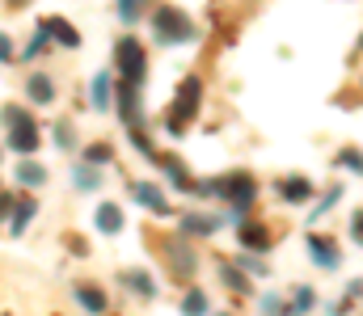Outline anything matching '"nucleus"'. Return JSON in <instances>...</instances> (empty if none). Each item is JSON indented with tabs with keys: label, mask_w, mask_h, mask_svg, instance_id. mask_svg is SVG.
<instances>
[{
	"label": "nucleus",
	"mask_w": 363,
	"mask_h": 316,
	"mask_svg": "<svg viewBox=\"0 0 363 316\" xmlns=\"http://www.w3.org/2000/svg\"><path fill=\"white\" fill-rule=\"evenodd\" d=\"M194 194H199V199H224V203L245 207V203H254L258 182H254V173L233 169V173H220V177H203V182H194Z\"/></svg>",
	"instance_id": "nucleus-1"
},
{
	"label": "nucleus",
	"mask_w": 363,
	"mask_h": 316,
	"mask_svg": "<svg viewBox=\"0 0 363 316\" xmlns=\"http://www.w3.org/2000/svg\"><path fill=\"white\" fill-rule=\"evenodd\" d=\"M114 68H118V76H123L127 89H140L148 81V51H144V42L131 38V34H123L114 42Z\"/></svg>",
	"instance_id": "nucleus-2"
},
{
	"label": "nucleus",
	"mask_w": 363,
	"mask_h": 316,
	"mask_svg": "<svg viewBox=\"0 0 363 316\" xmlns=\"http://www.w3.org/2000/svg\"><path fill=\"white\" fill-rule=\"evenodd\" d=\"M0 122L9 127V148H13V152H21V156L38 152V144H43V131L34 127V118H30L21 105H4V110H0Z\"/></svg>",
	"instance_id": "nucleus-3"
},
{
	"label": "nucleus",
	"mask_w": 363,
	"mask_h": 316,
	"mask_svg": "<svg viewBox=\"0 0 363 316\" xmlns=\"http://www.w3.org/2000/svg\"><path fill=\"white\" fill-rule=\"evenodd\" d=\"M152 34H157V42H194V25H190V17L182 13V8H174V4H161L157 13H152Z\"/></svg>",
	"instance_id": "nucleus-4"
},
{
	"label": "nucleus",
	"mask_w": 363,
	"mask_h": 316,
	"mask_svg": "<svg viewBox=\"0 0 363 316\" xmlns=\"http://www.w3.org/2000/svg\"><path fill=\"white\" fill-rule=\"evenodd\" d=\"M199 102H203V81L199 76H186L178 85V98H174V105H169V135H182L186 131V122L199 114Z\"/></svg>",
	"instance_id": "nucleus-5"
},
{
	"label": "nucleus",
	"mask_w": 363,
	"mask_h": 316,
	"mask_svg": "<svg viewBox=\"0 0 363 316\" xmlns=\"http://www.w3.org/2000/svg\"><path fill=\"white\" fill-rule=\"evenodd\" d=\"M308 257H313V266H321V270H338V262H342V253H338V245L330 240V236H308Z\"/></svg>",
	"instance_id": "nucleus-6"
},
{
	"label": "nucleus",
	"mask_w": 363,
	"mask_h": 316,
	"mask_svg": "<svg viewBox=\"0 0 363 316\" xmlns=\"http://www.w3.org/2000/svg\"><path fill=\"white\" fill-rule=\"evenodd\" d=\"M279 199H283V203H291V207H300V203H308V199H313V182H308V177H300V173H287V177H279Z\"/></svg>",
	"instance_id": "nucleus-7"
},
{
	"label": "nucleus",
	"mask_w": 363,
	"mask_h": 316,
	"mask_svg": "<svg viewBox=\"0 0 363 316\" xmlns=\"http://www.w3.org/2000/svg\"><path fill=\"white\" fill-rule=\"evenodd\" d=\"M165 257H169V270L178 274V279H194V270H199V262H194V253L178 245V236L174 240H165Z\"/></svg>",
	"instance_id": "nucleus-8"
},
{
	"label": "nucleus",
	"mask_w": 363,
	"mask_h": 316,
	"mask_svg": "<svg viewBox=\"0 0 363 316\" xmlns=\"http://www.w3.org/2000/svg\"><path fill=\"white\" fill-rule=\"evenodd\" d=\"M118 287L135 291L140 300H157V279H152L148 270H123V274H118Z\"/></svg>",
	"instance_id": "nucleus-9"
},
{
	"label": "nucleus",
	"mask_w": 363,
	"mask_h": 316,
	"mask_svg": "<svg viewBox=\"0 0 363 316\" xmlns=\"http://www.w3.org/2000/svg\"><path fill=\"white\" fill-rule=\"evenodd\" d=\"M131 194H135V203H140V207H148L152 215H169V203H165L161 186H152V182H135V186H131Z\"/></svg>",
	"instance_id": "nucleus-10"
},
{
	"label": "nucleus",
	"mask_w": 363,
	"mask_h": 316,
	"mask_svg": "<svg viewBox=\"0 0 363 316\" xmlns=\"http://www.w3.org/2000/svg\"><path fill=\"white\" fill-rule=\"evenodd\" d=\"M216 274H220V283L228 287V291H237V295H254V287H250V279L228 262V257H216Z\"/></svg>",
	"instance_id": "nucleus-11"
},
{
	"label": "nucleus",
	"mask_w": 363,
	"mask_h": 316,
	"mask_svg": "<svg viewBox=\"0 0 363 316\" xmlns=\"http://www.w3.org/2000/svg\"><path fill=\"white\" fill-rule=\"evenodd\" d=\"M178 228H182V236H211L216 228H220V219L216 215H199V211H186L178 219Z\"/></svg>",
	"instance_id": "nucleus-12"
},
{
	"label": "nucleus",
	"mask_w": 363,
	"mask_h": 316,
	"mask_svg": "<svg viewBox=\"0 0 363 316\" xmlns=\"http://www.w3.org/2000/svg\"><path fill=\"white\" fill-rule=\"evenodd\" d=\"M237 240L245 245V249H254V253H267L271 249V232H267V223H241V232H237Z\"/></svg>",
	"instance_id": "nucleus-13"
},
{
	"label": "nucleus",
	"mask_w": 363,
	"mask_h": 316,
	"mask_svg": "<svg viewBox=\"0 0 363 316\" xmlns=\"http://www.w3.org/2000/svg\"><path fill=\"white\" fill-rule=\"evenodd\" d=\"M26 93H30V102L34 105H51L55 102V81H51L47 72H34V76L26 81Z\"/></svg>",
	"instance_id": "nucleus-14"
},
{
	"label": "nucleus",
	"mask_w": 363,
	"mask_h": 316,
	"mask_svg": "<svg viewBox=\"0 0 363 316\" xmlns=\"http://www.w3.org/2000/svg\"><path fill=\"white\" fill-rule=\"evenodd\" d=\"M43 30H47V38H55L60 47H81V34L64 21V17H47V21H38Z\"/></svg>",
	"instance_id": "nucleus-15"
},
{
	"label": "nucleus",
	"mask_w": 363,
	"mask_h": 316,
	"mask_svg": "<svg viewBox=\"0 0 363 316\" xmlns=\"http://www.w3.org/2000/svg\"><path fill=\"white\" fill-rule=\"evenodd\" d=\"M93 223H97V232H106V236L123 232V207H118V203H101V207L93 211Z\"/></svg>",
	"instance_id": "nucleus-16"
},
{
	"label": "nucleus",
	"mask_w": 363,
	"mask_h": 316,
	"mask_svg": "<svg viewBox=\"0 0 363 316\" xmlns=\"http://www.w3.org/2000/svg\"><path fill=\"white\" fill-rule=\"evenodd\" d=\"M118 114L131 131H140V89H127V85L118 89Z\"/></svg>",
	"instance_id": "nucleus-17"
},
{
	"label": "nucleus",
	"mask_w": 363,
	"mask_h": 316,
	"mask_svg": "<svg viewBox=\"0 0 363 316\" xmlns=\"http://www.w3.org/2000/svg\"><path fill=\"white\" fill-rule=\"evenodd\" d=\"M72 295H77V304H81L85 312H93V316L110 308V300H106V295H101V287H93V283H81V287H77Z\"/></svg>",
	"instance_id": "nucleus-18"
},
{
	"label": "nucleus",
	"mask_w": 363,
	"mask_h": 316,
	"mask_svg": "<svg viewBox=\"0 0 363 316\" xmlns=\"http://www.w3.org/2000/svg\"><path fill=\"white\" fill-rule=\"evenodd\" d=\"M13 177H17L21 186H30V190H38V186H47V169H43L38 160H21V165L13 169Z\"/></svg>",
	"instance_id": "nucleus-19"
},
{
	"label": "nucleus",
	"mask_w": 363,
	"mask_h": 316,
	"mask_svg": "<svg viewBox=\"0 0 363 316\" xmlns=\"http://www.w3.org/2000/svg\"><path fill=\"white\" fill-rule=\"evenodd\" d=\"M157 165L169 173V182H174V186H182V190H194V182H190L186 165H178V156H157Z\"/></svg>",
	"instance_id": "nucleus-20"
},
{
	"label": "nucleus",
	"mask_w": 363,
	"mask_h": 316,
	"mask_svg": "<svg viewBox=\"0 0 363 316\" xmlns=\"http://www.w3.org/2000/svg\"><path fill=\"white\" fill-rule=\"evenodd\" d=\"M207 312H211V304H207V291L190 287V291L182 295V316H207Z\"/></svg>",
	"instance_id": "nucleus-21"
},
{
	"label": "nucleus",
	"mask_w": 363,
	"mask_h": 316,
	"mask_svg": "<svg viewBox=\"0 0 363 316\" xmlns=\"http://www.w3.org/2000/svg\"><path fill=\"white\" fill-rule=\"evenodd\" d=\"M34 211H38V203H34V199H21V203H17V211H13V219H9V232H13V236H21V232H26V223L34 219Z\"/></svg>",
	"instance_id": "nucleus-22"
},
{
	"label": "nucleus",
	"mask_w": 363,
	"mask_h": 316,
	"mask_svg": "<svg viewBox=\"0 0 363 316\" xmlns=\"http://www.w3.org/2000/svg\"><path fill=\"white\" fill-rule=\"evenodd\" d=\"M81 160L93 165V169H101V165H110V160H114V148H110V144H89V148L81 152Z\"/></svg>",
	"instance_id": "nucleus-23"
},
{
	"label": "nucleus",
	"mask_w": 363,
	"mask_h": 316,
	"mask_svg": "<svg viewBox=\"0 0 363 316\" xmlns=\"http://www.w3.org/2000/svg\"><path fill=\"white\" fill-rule=\"evenodd\" d=\"M313 304H317L313 287H296V295H291V308H287V316H304V312H313Z\"/></svg>",
	"instance_id": "nucleus-24"
},
{
	"label": "nucleus",
	"mask_w": 363,
	"mask_h": 316,
	"mask_svg": "<svg viewBox=\"0 0 363 316\" xmlns=\"http://www.w3.org/2000/svg\"><path fill=\"white\" fill-rule=\"evenodd\" d=\"M72 186H77V190H97L101 177L93 173V165H77V169H72Z\"/></svg>",
	"instance_id": "nucleus-25"
},
{
	"label": "nucleus",
	"mask_w": 363,
	"mask_h": 316,
	"mask_svg": "<svg viewBox=\"0 0 363 316\" xmlns=\"http://www.w3.org/2000/svg\"><path fill=\"white\" fill-rule=\"evenodd\" d=\"M93 105L97 110L110 105V72H97V81H93Z\"/></svg>",
	"instance_id": "nucleus-26"
},
{
	"label": "nucleus",
	"mask_w": 363,
	"mask_h": 316,
	"mask_svg": "<svg viewBox=\"0 0 363 316\" xmlns=\"http://www.w3.org/2000/svg\"><path fill=\"white\" fill-rule=\"evenodd\" d=\"M338 169L363 173V152H359V148H342V152H338Z\"/></svg>",
	"instance_id": "nucleus-27"
},
{
	"label": "nucleus",
	"mask_w": 363,
	"mask_h": 316,
	"mask_svg": "<svg viewBox=\"0 0 363 316\" xmlns=\"http://www.w3.org/2000/svg\"><path fill=\"white\" fill-rule=\"evenodd\" d=\"M144 4H148V0H118V17H123L127 25H135L140 13H144Z\"/></svg>",
	"instance_id": "nucleus-28"
},
{
	"label": "nucleus",
	"mask_w": 363,
	"mask_h": 316,
	"mask_svg": "<svg viewBox=\"0 0 363 316\" xmlns=\"http://www.w3.org/2000/svg\"><path fill=\"white\" fill-rule=\"evenodd\" d=\"M338 199H342V186H330V190H325V199H321V203L313 207V223H317V215H325V211L334 207Z\"/></svg>",
	"instance_id": "nucleus-29"
},
{
	"label": "nucleus",
	"mask_w": 363,
	"mask_h": 316,
	"mask_svg": "<svg viewBox=\"0 0 363 316\" xmlns=\"http://www.w3.org/2000/svg\"><path fill=\"white\" fill-rule=\"evenodd\" d=\"M258 308H262V316H287V308H283V300H279V295H262V300H258Z\"/></svg>",
	"instance_id": "nucleus-30"
},
{
	"label": "nucleus",
	"mask_w": 363,
	"mask_h": 316,
	"mask_svg": "<svg viewBox=\"0 0 363 316\" xmlns=\"http://www.w3.org/2000/svg\"><path fill=\"white\" fill-rule=\"evenodd\" d=\"M55 144H60L64 152H72V148H77V139H72V127H68V122H55Z\"/></svg>",
	"instance_id": "nucleus-31"
},
{
	"label": "nucleus",
	"mask_w": 363,
	"mask_h": 316,
	"mask_svg": "<svg viewBox=\"0 0 363 316\" xmlns=\"http://www.w3.org/2000/svg\"><path fill=\"white\" fill-rule=\"evenodd\" d=\"M237 266H241V270H245V274H250V270H254V274H267V270H271V266H267V262H262V257H250V253H245V257H241V262H237Z\"/></svg>",
	"instance_id": "nucleus-32"
},
{
	"label": "nucleus",
	"mask_w": 363,
	"mask_h": 316,
	"mask_svg": "<svg viewBox=\"0 0 363 316\" xmlns=\"http://www.w3.org/2000/svg\"><path fill=\"white\" fill-rule=\"evenodd\" d=\"M0 64H13V38L0 34Z\"/></svg>",
	"instance_id": "nucleus-33"
},
{
	"label": "nucleus",
	"mask_w": 363,
	"mask_h": 316,
	"mask_svg": "<svg viewBox=\"0 0 363 316\" xmlns=\"http://www.w3.org/2000/svg\"><path fill=\"white\" fill-rule=\"evenodd\" d=\"M9 4H30V0H9Z\"/></svg>",
	"instance_id": "nucleus-34"
},
{
	"label": "nucleus",
	"mask_w": 363,
	"mask_h": 316,
	"mask_svg": "<svg viewBox=\"0 0 363 316\" xmlns=\"http://www.w3.org/2000/svg\"><path fill=\"white\" fill-rule=\"evenodd\" d=\"M211 316H233V312H211Z\"/></svg>",
	"instance_id": "nucleus-35"
},
{
	"label": "nucleus",
	"mask_w": 363,
	"mask_h": 316,
	"mask_svg": "<svg viewBox=\"0 0 363 316\" xmlns=\"http://www.w3.org/2000/svg\"><path fill=\"white\" fill-rule=\"evenodd\" d=\"M359 47H363V38H359Z\"/></svg>",
	"instance_id": "nucleus-36"
},
{
	"label": "nucleus",
	"mask_w": 363,
	"mask_h": 316,
	"mask_svg": "<svg viewBox=\"0 0 363 316\" xmlns=\"http://www.w3.org/2000/svg\"><path fill=\"white\" fill-rule=\"evenodd\" d=\"M359 283H363V279H359Z\"/></svg>",
	"instance_id": "nucleus-37"
}]
</instances>
